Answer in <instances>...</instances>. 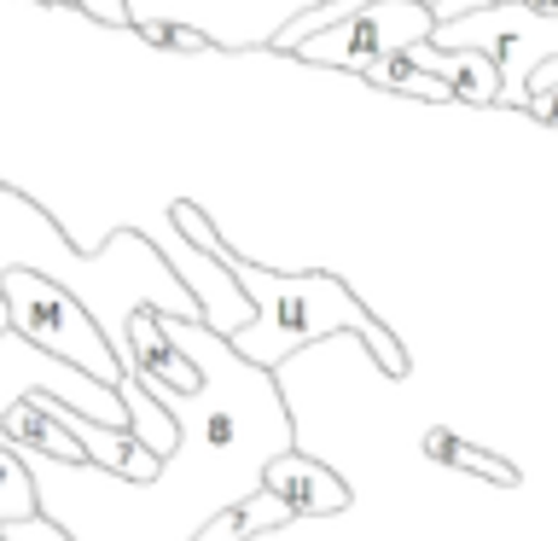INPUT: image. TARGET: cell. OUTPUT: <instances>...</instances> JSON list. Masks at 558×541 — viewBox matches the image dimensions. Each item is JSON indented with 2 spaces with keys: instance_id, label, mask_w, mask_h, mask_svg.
Wrapping results in <instances>:
<instances>
[{
  "instance_id": "9c48e42d",
  "label": "cell",
  "mask_w": 558,
  "mask_h": 541,
  "mask_svg": "<svg viewBox=\"0 0 558 541\" xmlns=\"http://www.w3.org/2000/svg\"><path fill=\"white\" fill-rule=\"evenodd\" d=\"M425 454L436 466H453V471H471V478H483V483H500V489H512L518 483V466L512 460H500V454H488V448H471L460 443L453 431H425Z\"/></svg>"
},
{
  "instance_id": "ba28073f",
  "label": "cell",
  "mask_w": 558,
  "mask_h": 541,
  "mask_svg": "<svg viewBox=\"0 0 558 541\" xmlns=\"http://www.w3.org/2000/svg\"><path fill=\"white\" fill-rule=\"evenodd\" d=\"M262 530H296V518L268 495V489H256V495H244L239 506H227V513L209 518L192 541H251V536H262Z\"/></svg>"
},
{
  "instance_id": "2e32d148",
  "label": "cell",
  "mask_w": 558,
  "mask_h": 541,
  "mask_svg": "<svg viewBox=\"0 0 558 541\" xmlns=\"http://www.w3.org/2000/svg\"><path fill=\"white\" fill-rule=\"evenodd\" d=\"M530 111L541 122H558V87H547V94H530Z\"/></svg>"
},
{
  "instance_id": "8992f818",
  "label": "cell",
  "mask_w": 558,
  "mask_h": 541,
  "mask_svg": "<svg viewBox=\"0 0 558 541\" xmlns=\"http://www.w3.org/2000/svg\"><path fill=\"white\" fill-rule=\"evenodd\" d=\"M122 373L140 378V384H163L174 396H198V366L186 361V349L163 332V314L157 309H140L129 321V356H122Z\"/></svg>"
},
{
  "instance_id": "7a4b0ae2",
  "label": "cell",
  "mask_w": 558,
  "mask_h": 541,
  "mask_svg": "<svg viewBox=\"0 0 558 541\" xmlns=\"http://www.w3.org/2000/svg\"><path fill=\"white\" fill-rule=\"evenodd\" d=\"M0 303H7V326L24 344L41 349V356L76 366V373H87L94 384H105V390H117V384L129 378L122 361L111 356V344H105V332L94 326V314H87L70 291L52 286V279L29 274V268H12L0 279Z\"/></svg>"
},
{
  "instance_id": "5bb4252c",
  "label": "cell",
  "mask_w": 558,
  "mask_h": 541,
  "mask_svg": "<svg viewBox=\"0 0 558 541\" xmlns=\"http://www.w3.org/2000/svg\"><path fill=\"white\" fill-rule=\"evenodd\" d=\"M0 536H7V541H70L47 513H41V518H29V524H0Z\"/></svg>"
},
{
  "instance_id": "6da1fadb",
  "label": "cell",
  "mask_w": 558,
  "mask_h": 541,
  "mask_svg": "<svg viewBox=\"0 0 558 541\" xmlns=\"http://www.w3.org/2000/svg\"><path fill=\"white\" fill-rule=\"evenodd\" d=\"M169 221L181 227V239L192 244V251H204L209 262H221V268L239 279V291L251 297L256 321L227 338L239 361H251V366H262V373H274L279 361L296 356V349L320 344V338H331V332H355V338L378 356V366H384L390 378L408 373V349L396 344V332L378 326L373 314L361 309V297L349 291L338 274H268L262 262L227 251V239L209 227V216H204L198 204H186V199L169 204Z\"/></svg>"
},
{
  "instance_id": "5b68a950",
  "label": "cell",
  "mask_w": 558,
  "mask_h": 541,
  "mask_svg": "<svg viewBox=\"0 0 558 541\" xmlns=\"http://www.w3.org/2000/svg\"><path fill=\"white\" fill-rule=\"evenodd\" d=\"M24 396H52V401L76 408L82 419H94V425H105V431H129V408H122L117 390H105V384H94L87 373L41 356V349L24 344L17 332H7V338H0V425H7V413Z\"/></svg>"
},
{
  "instance_id": "30bf717a",
  "label": "cell",
  "mask_w": 558,
  "mask_h": 541,
  "mask_svg": "<svg viewBox=\"0 0 558 541\" xmlns=\"http://www.w3.org/2000/svg\"><path fill=\"white\" fill-rule=\"evenodd\" d=\"M41 518V495H35L29 466L12 448H0V524H29Z\"/></svg>"
},
{
  "instance_id": "e0dca14e",
  "label": "cell",
  "mask_w": 558,
  "mask_h": 541,
  "mask_svg": "<svg viewBox=\"0 0 558 541\" xmlns=\"http://www.w3.org/2000/svg\"><path fill=\"white\" fill-rule=\"evenodd\" d=\"M47 7H70V12H82V0H47Z\"/></svg>"
},
{
  "instance_id": "52a82bcc",
  "label": "cell",
  "mask_w": 558,
  "mask_h": 541,
  "mask_svg": "<svg viewBox=\"0 0 558 541\" xmlns=\"http://www.w3.org/2000/svg\"><path fill=\"white\" fill-rule=\"evenodd\" d=\"M262 489L286 506V513L303 524V518H326V513H343L349 506V489H343V478L331 466H320V460H308V454H279V460L262 471Z\"/></svg>"
},
{
  "instance_id": "7c38bea8",
  "label": "cell",
  "mask_w": 558,
  "mask_h": 541,
  "mask_svg": "<svg viewBox=\"0 0 558 541\" xmlns=\"http://www.w3.org/2000/svg\"><path fill=\"white\" fill-rule=\"evenodd\" d=\"M453 105H500V64L488 52L465 47V64L453 76Z\"/></svg>"
},
{
  "instance_id": "277c9868",
  "label": "cell",
  "mask_w": 558,
  "mask_h": 541,
  "mask_svg": "<svg viewBox=\"0 0 558 541\" xmlns=\"http://www.w3.org/2000/svg\"><path fill=\"white\" fill-rule=\"evenodd\" d=\"M430 29H436V12L418 7V0H373V7H361L355 17H343V24L308 35V41L296 47V59L338 64V70L366 76L373 64L396 59V52H408L418 41H430Z\"/></svg>"
},
{
  "instance_id": "8fae6325",
  "label": "cell",
  "mask_w": 558,
  "mask_h": 541,
  "mask_svg": "<svg viewBox=\"0 0 558 541\" xmlns=\"http://www.w3.org/2000/svg\"><path fill=\"white\" fill-rule=\"evenodd\" d=\"M361 7H373V0H320V7H308L303 17H291V24L274 35V47L296 52V47L308 41V35H320V29H331V24H343V17H355ZM418 7H430V12H436V0H418Z\"/></svg>"
},
{
  "instance_id": "4fadbf2b",
  "label": "cell",
  "mask_w": 558,
  "mask_h": 541,
  "mask_svg": "<svg viewBox=\"0 0 558 541\" xmlns=\"http://www.w3.org/2000/svg\"><path fill=\"white\" fill-rule=\"evenodd\" d=\"M134 29L146 35L151 47H174V52H204L209 35L192 29V24H169V17H134Z\"/></svg>"
},
{
  "instance_id": "3957f363",
  "label": "cell",
  "mask_w": 558,
  "mask_h": 541,
  "mask_svg": "<svg viewBox=\"0 0 558 541\" xmlns=\"http://www.w3.org/2000/svg\"><path fill=\"white\" fill-rule=\"evenodd\" d=\"M430 47L442 52H488L500 64V105L530 111V76L547 59H558V17L535 7H495V12H471L460 24H436Z\"/></svg>"
},
{
  "instance_id": "9a60e30c",
  "label": "cell",
  "mask_w": 558,
  "mask_h": 541,
  "mask_svg": "<svg viewBox=\"0 0 558 541\" xmlns=\"http://www.w3.org/2000/svg\"><path fill=\"white\" fill-rule=\"evenodd\" d=\"M495 7H518V0H436V24H460V17L495 12Z\"/></svg>"
},
{
  "instance_id": "ac0fdd59",
  "label": "cell",
  "mask_w": 558,
  "mask_h": 541,
  "mask_svg": "<svg viewBox=\"0 0 558 541\" xmlns=\"http://www.w3.org/2000/svg\"><path fill=\"white\" fill-rule=\"evenodd\" d=\"M0 541H7V536H0Z\"/></svg>"
}]
</instances>
